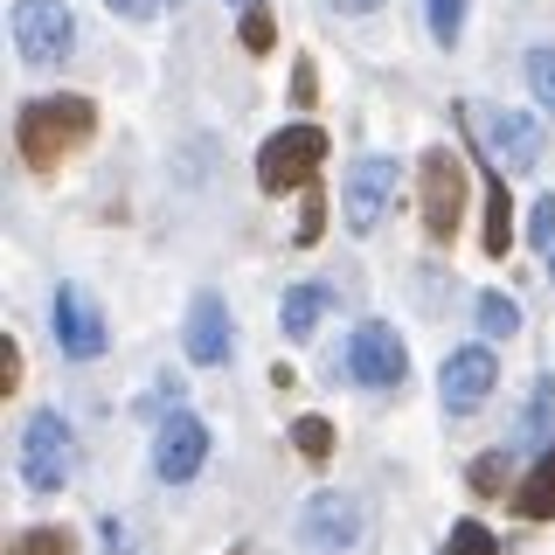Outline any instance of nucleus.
I'll list each match as a JSON object with an SVG mask.
<instances>
[{
	"instance_id": "obj_1",
	"label": "nucleus",
	"mask_w": 555,
	"mask_h": 555,
	"mask_svg": "<svg viewBox=\"0 0 555 555\" xmlns=\"http://www.w3.org/2000/svg\"><path fill=\"white\" fill-rule=\"evenodd\" d=\"M91 132H98V104L91 98H35V104H22V118H14V146H22V160L35 173L63 167Z\"/></svg>"
},
{
	"instance_id": "obj_2",
	"label": "nucleus",
	"mask_w": 555,
	"mask_h": 555,
	"mask_svg": "<svg viewBox=\"0 0 555 555\" xmlns=\"http://www.w3.org/2000/svg\"><path fill=\"white\" fill-rule=\"evenodd\" d=\"M459 118H465V132L479 139V153L500 167V181H507V173H528L534 160H542V132H534V118L493 112V104H473V98L459 104Z\"/></svg>"
},
{
	"instance_id": "obj_3",
	"label": "nucleus",
	"mask_w": 555,
	"mask_h": 555,
	"mask_svg": "<svg viewBox=\"0 0 555 555\" xmlns=\"http://www.w3.org/2000/svg\"><path fill=\"white\" fill-rule=\"evenodd\" d=\"M326 160V132L320 126H285L264 139L257 153V188L264 195H285V188H312V167Z\"/></svg>"
},
{
	"instance_id": "obj_4",
	"label": "nucleus",
	"mask_w": 555,
	"mask_h": 555,
	"mask_svg": "<svg viewBox=\"0 0 555 555\" xmlns=\"http://www.w3.org/2000/svg\"><path fill=\"white\" fill-rule=\"evenodd\" d=\"M416 202H424V236L451 243L459 230V208H465V167L451 146H430L424 167H416Z\"/></svg>"
},
{
	"instance_id": "obj_5",
	"label": "nucleus",
	"mask_w": 555,
	"mask_h": 555,
	"mask_svg": "<svg viewBox=\"0 0 555 555\" xmlns=\"http://www.w3.org/2000/svg\"><path fill=\"white\" fill-rule=\"evenodd\" d=\"M69 42H77V22H69L63 0H14V49H22L28 69L63 63Z\"/></svg>"
},
{
	"instance_id": "obj_6",
	"label": "nucleus",
	"mask_w": 555,
	"mask_h": 555,
	"mask_svg": "<svg viewBox=\"0 0 555 555\" xmlns=\"http://www.w3.org/2000/svg\"><path fill=\"white\" fill-rule=\"evenodd\" d=\"M22 479L35 486V493H56V486L69 479V424L56 410L28 416V430H22Z\"/></svg>"
},
{
	"instance_id": "obj_7",
	"label": "nucleus",
	"mask_w": 555,
	"mask_h": 555,
	"mask_svg": "<svg viewBox=\"0 0 555 555\" xmlns=\"http://www.w3.org/2000/svg\"><path fill=\"white\" fill-rule=\"evenodd\" d=\"M361 528H369V520H361V507L347 493H312L299 507V542L312 555H347L361 542Z\"/></svg>"
},
{
	"instance_id": "obj_8",
	"label": "nucleus",
	"mask_w": 555,
	"mask_h": 555,
	"mask_svg": "<svg viewBox=\"0 0 555 555\" xmlns=\"http://www.w3.org/2000/svg\"><path fill=\"white\" fill-rule=\"evenodd\" d=\"M347 375L354 382H369V389H403V375H410V354H403V340H396V326H354V340H347Z\"/></svg>"
},
{
	"instance_id": "obj_9",
	"label": "nucleus",
	"mask_w": 555,
	"mask_h": 555,
	"mask_svg": "<svg viewBox=\"0 0 555 555\" xmlns=\"http://www.w3.org/2000/svg\"><path fill=\"white\" fill-rule=\"evenodd\" d=\"M389 202H396V160H382V153L354 160V173H347V188H340V216H347V230L369 236L375 222L389 216Z\"/></svg>"
},
{
	"instance_id": "obj_10",
	"label": "nucleus",
	"mask_w": 555,
	"mask_h": 555,
	"mask_svg": "<svg viewBox=\"0 0 555 555\" xmlns=\"http://www.w3.org/2000/svg\"><path fill=\"white\" fill-rule=\"evenodd\" d=\"M202 459H208V424L195 410H173L160 424V438H153V473H160L167 486H188L202 473Z\"/></svg>"
},
{
	"instance_id": "obj_11",
	"label": "nucleus",
	"mask_w": 555,
	"mask_h": 555,
	"mask_svg": "<svg viewBox=\"0 0 555 555\" xmlns=\"http://www.w3.org/2000/svg\"><path fill=\"white\" fill-rule=\"evenodd\" d=\"M56 347L69 361H98L104 354V312L83 285H63L56 292Z\"/></svg>"
},
{
	"instance_id": "obj_12",
	"label": "nucleus",
	"mask_w": 555,
	"mask_h": 555,
	"mask_svg": "<svg viewBox=\"0 0 555 555\" xmlns=\"http://www.w3.org/2000/svg\"><path fill=\"white\" fill-rule=\"evenodd\" d=\"M438 389H444L451 416H473L486 396H493V354H486V347H459V354L438 369Z\"/></svg>"
},
{
	"instance_id": "obj_13",
	"label": "nucleus",
	"mask_w": 555,
	"mask_h": 555,
	"mask_svg": "<svg viewBox=\"0 0 555 555\" xmlns=\"http://www.w3.org/2000/svg\"><path fill=\"white\" fill-rule=\"evenodd\" d=\"M188 361H202V369H216V361H230V312H222L216 292H202L195 306H188Z\"/></svg>"
},
{
	"instance_id": "obj_14",
	"label": "nucleus",
	"mask_w": 555,
	"mask_h": 555,
	"mask_svg": "<svg viewBox=\"0 0 555 555\" xmlns=\"http://www.w3.org/2000/svg\"><path fill=\"white\" fill-rule=\"evenodd\" d=\"M326 306H334V285H320V278H312V285H292L285 292V340H306L312 326L326 320Z\"/></svg>"
},
{
	"instance_id": "obj_15",
	"label": "nucleus",
	"mask_w": 555,
	"mask_h": 555,
	"mask_svg": "<svg viewBox=\"0 0 555 555\" xmlns=\"http://www.w3.org/2000/svg\"><path fill=\"white\" fill-rule=\"evenodd\" d=\"M520 514H528V520H555V444L542 451V465L520 479Z\"/></svg>"
},
{
	"instance_id": "obj_16",
	"label": "nucleus",
	"mask_w": 555,
	"mask_h": 555,
	"mask_svg": "<svg viewBox=\"0 0 555 555\" xmlns=\"http://www.w3.org/2000/svg\"><path fill=\"white\" fill-rule=\"evenodd\" d=\"M514 243V216H507V181H493V195H486V257H507Z\"/></svg>"
},
{
	"instance_id": "obj_17",
	"label": "nucleus",
	"mask_w": 555,
	"mask_h": 555,
	"mask_svg": "<svg viewBox=\"0 0 555 555\" xmlns=\"http://www.w3.org/2000/svg\"><path fill=\"white\" fill-rule=\"evenodd\" d=\"M479 334L486 340H514L520 334V306L500 299V292H486V299H479Z\"/></svg>"
},
{
	"instance_id": "obj_18",
	"label": "nucleus",
	"mask_w": 555,
	"mask_h": 555,
	"mask_svg": "<svg viewBox=\"0 0 555 555\" xmlns=\"http://www.w3.org/2000/svg\"><path fill=\"white\" fill-rule=\"evenodd\" d=\"M292 444H299V459L326 465L334 459V424H326V416H299V424H292Z\"/></svg>"
},
{
	"instance_id": "obj_19",
	"label": "nucleus",
	"mask_w": 555,
	"mask_h": 555,
	"mask_svg": "<svg viewBox=\"0 0 555 555\" xmlns=\"http://www.w3.org/2000/svg\"><path fill=\"white\" fill-rule=\"evenodd\" d=\"M8 555H77V542H69V528H22Z\"/></svg>"
},
{
	"instance_id": "obj_20",
	"label": "nucleus",
	"mask_w": 555,
	"mask_h": 555,
	"mask_svg": "<svg viewBox=\"0 0 555 555\" xmlns=\"http://www.w3.org/2000/svg\"><path fill=\"white\" fill-rule=\"evenodd\" d=\"M465 8H473V0H430V42L438 49H451L465 35Z\"/></svg>"
},
{
	"instance_id": "obj_21",
	"label": "nucleus",
	"mask_w": 555,
	"mask_h": 555,
	"mask_svg": "<svg viewBox=\"0 0 555 555\" xmlns=\"http://www.w3.org/2000/svg\"><path fill=\"white\" fill-rule=\"evenodd\" d=\"M528 83L542 98V112L555 118V49H528Z\"/></svg>"
},
{
	"instance_id": "obj_22",
	"label": "nucleus",
	"mask_w": 555,
	"mask_h": 555,
	"mask_svg": "<svg viewBox=\"0 0 555 555\" xmlns=\"http://www.w3.org/2000/svg\"><path fill=\"white\" fill-rule=\"evenodd\" d=\"M444 555H500V542L479 528V520H459V528H451V542H444Z\"/></svg>"
},
{
	"instance_id": "obj_23",
	"label": "nucleus",
	"mask_w": 555,
	"mask_h": 555,
	"mask_svg": "<svg viewBox=\"0 0 555 555\" xmlns=\"http://www.w3.org/2000/svg\"><path fill=\"white\" fill-rule=\"evenodd\" d=\"M326 230V195L320 188H306V202H299V230H292V243H320Z\"/></svg>"
},
{
	"instance_id": "obj_24",
	"label": "nucleus",
	"mask_w": 555,
	"mask_h": 555,
	"mask_svg": "<svg viewBox=\"0 0 555 555\" xmlns=\"http://www.w3.org/2000/svg\"><path fill=\"white\" fill-rule=\"evenodd\" d=\"M528 243H542V250L555 257V195H534V208H528Z\"/></svg>"
},
{
	"instance_id": "obj_25",
	"label": "nucleus",
	"mask_w": 555,
	"mask_h": 555,
	"mask_svg": "<svg viewBox=\"0 0 555 555\" xmlns=\"http://www.w3.org/2000/svg\"><path fill=\"white\" fill-rule=\"evenodd\" d=\"M271 35H278V28H271V14H264V8L243 14V49H271Z\"/></svg>"
},
{
	"instance_id": "obj_26",
	"label": "nucleus",
	"mask_w": 555,
	"mask_h": 555,
	"mask_svg": "<svg viewBox=\"0 0 555 555\" xmlns=\"http://www.w3.org/2000/svg\"><path fill=\"white\" fill-rule=\"evenodd\" d=\"M14 382H22V347L0 334V396H14Z\"/></svg>"
},
{
	"instance_id": "obj_27",
	"label": "nucleus",
	"mask_w": 555,
	"mask_h": 555,
	"mask_svg": "<svg viewBox=\"0 0 555 555\" xmlns=\"http://www.w3.org/2000/svg\"><path fill=\"white\" fill-rule=\"evenodd\" d=\"M153 8L160 0H112V14H126V22H153Z\"/></svg>"
},
{
	"instance_id": "obj_28",
	"label": "nucleus",
	"mask_w": 555,
	"mask_h": 555,
	"mask_svg": "<svg viewBox=\"0 0 555 555\" xmlns=\"http://www.w3.org/2000/svg\"><path fill=\"white\" fill-rule=\"evenodd\" d=\"M473 486H479V493H493V486H500V459H479L473 465Z\"/></svg>"
},
{
	"instance_id": "obj_29",
	"label": "nucleus",
	"mask_w": 555,
	"mask_h": 555,
	"mask_svg": "<svg viewBox=\"0 0 555 555\" xmlns=\"http://www.w3.org/2000/svg\"><path fill=\"white\" fill-rule=\"evenodd\" d=\"M334 14H369V8H382V0H326Z\"/></svg>"
},
{
	"instance_id": "obj_30",
	"label": "nucleus",
	"mask_w": 555,
	"mask_h": 555,
	"mask_svg": "<svg viewBox=\"0 0 555 555\" xmlns=\"http://www.w3.org/2000/svg\"><path fill=\"white\" fill-rule=\"evenodd\" d=\"M236 8H257V0H236Z\"/></svg>"
},
{
	"instance_id": "obj_31",
	"label": "nucleus",
	"mask_w": 555,
	"mask_h": 555,
	"mask_svg": "<svg viewBox=\"0 0 555 555\" xmlns=\"http://www.w3.org/2000/svg\"><path fill=\"white\" fill-rule=\"evenodd\" d=\"M548 264H555V257H548Z\"/></svg>"
}]
</instances>
